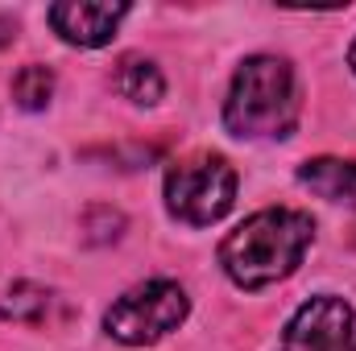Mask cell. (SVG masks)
Here are the masks:
<instances>
[{
  "label": "cell",
  "instance_id": "obj_1",
  "mask_svg": "<svg viewBox=\"0 0 356 351\" xmlns=\"http://www.w3.org/2000/svg\"><path fill=\"white\" fill-rule=\"evenodd\" d=\"M315 240V219L294 207H266L232 228L220 244V264L241 289H266L290 277Z\"/></svg>",
  "mask_w": 356,
  "mask_h": 351
},
{
  "label": "cell",
  "instance_id": "obj_2",
  "mask_svg": "<svg viewBox=\"0 0 356 351\" xmlns=\"http://www.w3.org/2000/svg\"><path fill=\"white\" fill-rule=\"evenodd\" d=\"M224 124L241 141L290 137L298 124V87H294L290 62L269 58V54L245 58L224 103Z\"/></svg>",
  "mask_w": 356,
  "mask_h": 351
},
{
  "label": "cell",
  "instance_id": "obj_3",
  "mask_svg": "<svg viewBox=\"0 0 356 351\" xmlns=\"http://www.w3.org/2000/svg\"><path fill=\"white\" fill-rule=\"evenodd\" d=\"M191 314V298L178 281H141L129 293H120L108 314H104V331L124 343V348H149L158 339H166L170 331H178Z\"/></svg>",
  "mask_w": 356,
  "mask_h": 351
},
{
  "label": "cell",
  "instance_id": "obj_4",
  "mask_svg": "<svg viewBox=\"0 0 356 351\" xmlns=\"http://www.w3.org/2000/svg\"><path fill=\"white\" fill-rule=\"evenodd\" d=\"M232 203H236V170L220 153H195L166 170V207L191 228L224 219Z\"/></svg>",
  "mask_w": 356,
  "mask_h": 351
},
{
  "label": "cell",
  "instance_id": "obj_5",
  "mask_svg": "<svg viewBox=\"0 0 356 351\" xmlns=\"http://www.w3.org/2000/svg\"><path fill=\"white\" fill-rule=\"evenodd\" d=\"M282 351H356L353 306L336 293L302 302L282 335Z\"/></svg>",
  "mask_w": 356,
  "mask_h": 351
},
{
  "label": "cell",
  "instance_id": "obj_6",
  "mask_svg": "<svg viewBox=\"0 0 356 351\" xmlns=\"http://www.w3.org/2000/svg\"><path fill=\"white\" fill-rule=\"evenodd\" d=\"M50 25L63 42L71 46H108L116 25L129 17V4H108V0H63V4H50Z\"/></svg>",
  "mask_w": 356,
  "mask_h": 351
},
{
  "label": "cell",
  "instance_id": "obj_7",
  "mask_svg": "<svg viewBox=\"0 0 356 351\" xmlns=\"http://www.w3.org/2000/svg\"><path fill=\"white\" fill-rule=\"evenodd\" d=\"M298 182L311 186L319 198L332 203H356V162L344 157H315L298 166Z\"/></svg>",
  "mask_w": 356,
  "mask_h": 351
},
{
  "label": "cell",
  "instance_id": "obj_8",
  "mask_svg": "<svg viewBox=\"0 0 356 351\" xmlns=\"http://www.w3.org/2000/svg\"><path fill=\"white\" fill-rule=\"evenodd\" d=\"M112 87H116V95H124L129 103H145L149 108V103H158L166 95V79H162V71L149 58L124 54L116 62V71H112Z\"/></svg>",
  "mask_w": 356,
  "mask_h": 351
},
{
  "label": "cell",
  "instance_id": "obj_9",
  "mask_svg": "<svg viewBox=\"0 0 356 351\" xmlns=\"http://www.w3.org/2000/svg\"><path fill=\"white\" fill-rule=\"evenodd\" d=\"M50 95H54V71H50V67L29 62V67L17 71V79H13V99H17V108L42 112V108L50 103Z\"/></svg>",
  "mask_w": 356,
  "mask_h": 351
},
{
  "label": "cell",
  "instance_id": "obj_10",
  "mask_svg": "<svg viewBox=\"0 0 356 351\" xmlns=\"http://www.w3.org/2000/svg\"><path fill=\"white\" fill-rule=\"evenodd\" d=\"M50 310V293L42 285H13L4 298H0V318H13V323H38L42 314Z\"/></svg>",
  "mask_w": 356,
  "mask_h": 351
},
{
  "label": "cell",
  "instance_id": "obj_11",
  "mask_svg": "<svg viewBox=\"0 0 356 351\" xmlns=\"http://www.w3.org/2000/svg\"><path fill=\"white\" fill-rule=\"evenodd\" d=\"M348 67L356 71V42H353V50H348Z\"/></svg>",
  "mask_w": 356,
  "mask_h": 351
}]
</instances>
